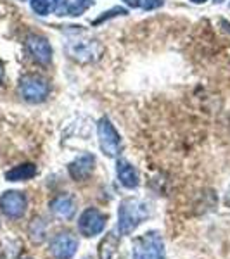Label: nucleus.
Instances as JSON below:
<instances>
[{
  "label": "nucleus",
  "instance_id": "nucleus-1",
  "mask_svg": "<svg viewBox=\"0 0 230 259\" xmlns=\"http://www.w3.org/2000/svg\"><path fill=\"white\" fill-rule=\"evenodd\" d=\"M150 216V206L145 200L128 197L120 202L118 207V232L128 237Z\"/></svg>",
  "mask_w": 230,
  "mask_h": 259
},
{
  "label": "nucleus",
  "instance_id": "nucleus-2",
  "mask_svg": "<svg viewBox=\"0 0 230 259\" xmlns=\"http://www.w3.org/2000/svg\"><path fill=\"white\" fill-rule=\"evenodd\" d=\"M132 257L133 259H166L165 240L161 233L156 230L139 235L133 240L132 245Z\"/></svg>",
  "mask_w": 230,
  "mask_h": 259
},
{
  "label": "nucleus",
  "instance_id": "nucleus-3",
  "mask_svg": "<svg viewBox=\"0 0 230 259\" xmlns=\"http://www.w3.org/2000/svg\"><path fill=\"white\" fill-rule=\"evenodd\" d=\"M50 85L40 74H24L19 80V94L24 100L31 104L44 102L49 97Z\"/></svg>",
  "mask_w": 230,
  "mask_h": 259
},
{
  "label": "nucleus",
  "instance_id": "nucleus-4",
  "mask_svg": "<svg viewBox=\"0 0 230 259\" xmlns=\"http://www.w3.org/2000/svg\"><path fill=\"white\" fill-rule=\"evenodd\" d=\"M97 137L99 145L104 156L107 157H118L121 152V137L112 126V123L107 118H102L97 124Z\"/></svg>",
  "mask_w": 230,
  "mask_h": 259
},
{
  "label": "nucleus",
  "instance_id": "nucleus-5",
  "mask_svg": "<svg viewBox=\"0 0 230 259\" xmlns=\"http://www.w3.org/2000/svg\"><path fill=\"white\" fill-rule=\"evenodd\" d=\"M106 221L107 216L102 211L95 209V207H87L80 214V218H78V232L83 237H89L90 239V237H95L104 232Z\"/></svg>",
  "mask_w": 230,
  "mask_h": 259
},
{
  "label": "nucleus",
  "instance_id": "nucleus-6",
  "mask_svg": "<svg viewBox=\"0 0 230 259\" xmlns=\"http://www.w3.org/2000/svg\"><path fill=\"white\" fill-rule=\"evenodd\" d=\"M78 250V239L71 232H59L50 239L49 254L54 259H73Z\"/></svg>",
  "mask_w": 230,
  "mask_h": 259
},
{
  "label": "nucleus",
  "instance_id": "nucleus-7",
  "mask_svg": "<svg viewBox=\"0 0 230 259\" xmlns=\"http://www.w3.org/2000/svg\"><path fill=\"white\" fill-rule=\"evenodd\" d=\"M28 199L23 192L9 190L0 197V209L9 220H19L26 212Z\"/></svg>",
  "mask_w": 230,
  "mask_h": 259
},
{
  "label": "nucleus",
  "instance_id": "nucleus-8",
  "mask_svg": "<svg viewBox=\"0 0 230 259\" xmlns=\"http://www.w3.org/2000/svg\"><path fill=\"white\" fill-rule=\"evenodd\" d=\"M26 49L30 52V56L35 59L39 64L47 66L52 61V47H50L49 40L42 35H31L26 36Z\"/></svg>",
  "mask_w": 230,
  "mask_h": 259
},
{
  "label": "nucleus",
  "instance_id": "nucleus-9",
  "mask_svg": "<svg viewBox=\"0 0 230 259\" xmlns=\"http://www.w3.org/2000/svg\"><path fill=\"white\" fill-rule=\"evenodd\" d=\"M94 164L95 157L92 154H82L68 164V173L74 182H85L94 173Z\"/></svg>",
  "mask_w": 230,
  "mask_h": 259
},
{
  "label": "nucleus",
  "instance_id": "nucleus-10",
  "mask_svg": "<svg viewBox=\"0 0 230 259\" xmlns=\"http://www.w3.org/2000/svg\"><path fill=\"white\" fill-rule=\"evenodd\" d=\"M68 52H69V56L74 57L76 61L89 62V61L97 59L99 54H100V47H99L97 41L78 40V41H71L68 45Z\"/></svg>",
  "mask_w": 230,
  "mask_h": 259
},
{
  "label": "nucleus",
  "instance_id": "nucleus-11",
  "mask_svg": "<svg viewBox=\"0 0 230 259\" xmlns=\"http://www.w3.org/2000/svg\"><path fill=\"white\" fill-rule=\"evenodd\" d=\"M49 209L56 218L59 220H71L76 212V204L69 194H61L54 197L49 204Z\"/></svg>",
  "mask_w": 230,
  "mask_h": 259
},
{
  "label": "nucleus",
  "instance_id": "nucleus-12",
  "mask_svg": "<svg viewBox=\"0 0 230 259\" xmlns=\"http://www.w3.org/2000/svg\"><path fill=\"white\" fill-rule=\"evenodd\" d=\"M116 175H118L120 183L125 189H137L139 187V171L133 168V164H130L128 161L120 159L116 162Z\"/></svg>",
  "mask_w": 230,
  "mask_h": 259
},
{
  "label": "nucleus",
  "instance_id": "nucleus-13",
  "mask_svg": "<svg viewBox=\"0 0 230 259\" xmlns=\"http://www.w3.org/2000/svg\"><path fill=\"white\" fill-rule=\"evenodd\" d=\"M36 175V166L33 162H24V164L14 166L12 169H9L6 173L7 182H26L31 180Z\"/></svg>",
  "mask_w": 230,
  "mask_h": 259
},
{
  "label": "nucleus",
  "instance_id": "nucleus-14",
  "mask_svg": "<svg viewBox=\"0 0 230 259\" xmlns=\"http://www.w3.org/2000/svg\"><path fill=\"white\" fill-rule=\"evenodd\" d=\"M120 247V240L114 233H107L99 244V259H114Z\"/></svg>",
  "mask_w": 230,
  "mask_h": 259
},
{
  "label": "nucleus",
  "instance_id": "nucleus-15",
  "mask_svg": "<svg viewBox=\"0 0 230 259\" xmlns=\"http://www.w3.org/2000/svg\"><path fill=\"white\" fill-rule=\"evenodd\" d=\"M28 235H30L33 244H42L47 239V221L40 216H35L28 227Z\"/></svg>",
  "mask_w": 230,
  "mask_h": 259
},
{
  "label": "nucleus",
  "instance_id": "nucleus-16",
  "mask_svg": "<svg viewBox=\"0 0 230 259\" xmlns=\"http://www.w3.org/2000/svg\"><path fill=\"white\" fill-rule=\"evenodd\" d=\"M90 6H92V0H76V2L69 4L68 14L69 16H82Z\"/></svg>",
  "mask_w": 230,
  "mask_h": 259
},
{
  "label": "nucleus",
  "instance_id": "nucleus-17",
  "mask_svg": "<svg viewBox=\"0 0 230 259\" xmlns=\"http://www.w3.org/2000/svg\"><path fill=\"white\" fill-rule=\"evenodd\" d=\"M30 6L33 12H36L39 16H47L52 7V0H30Z\"/></svg>",
  "mask_w": 230,
  "mask_h": 259
},
{
  "label": "nucleus",
  "instance_id": "nucleus-18",
  "mask_svg": "<svg viewBox=\"0 0 230 259\" xmlns=\"http://www.w3.org/2000/svg\"><path fill=\"white\" fill-rule=\"evenodd\" d=\"M128 14V11L127 9H123V7H114V9H111V11H107V12H104L100 18H97L94 21V24H100L102 21H106V19H111V18H116V16H127Z\"/></svg>",
  "mask_w": 230,
  "mask_h": 259
},
{
  "label": "nucleus",
  "instance_id": "nucleus-19",
  "mask_svg": "<svg viewBox=\"0 0 230 259\" xmlns=\"http://www.w3.org/2000/svg\"><path fill=\"white\" fill-rule=\"evenodd\" d=\"M69 0H52V11L57 16H66L68 14Z\"/></svg>",
  "mask_w": 230,
  "mask_h": 259
},
{
  "label": "nucleus",
  "instance_id": "nucleus-20",
  "mask_svg": "<svg viewBox=\"0 0 230 259\" xmlns=\"http://www.w3.org/2000/svg\"><path fill=\"white\" fill-rule=\"evenodd\" d=\"M163 4H165V0H144V4H142V9H144V11H154V9H160Z\"/></svg>",
  "mask_w": 230,
  "mask_h": 259
},
{
  "label": "nucleus",
  "instance_id": "nucleus-21",
  "mask_svg": "<svg viewBox=\"0 0 230 259\" xmlns=\"http://www.w3.org/2000/svg\"><path fill=\"white\" fill-rule=\"evenodd\" d=\"M123 2L130 7H140V0H123Z\"/></svg>",
  "mask_w": 230,
  "mask_h": 259
},
{
  "label": "nucleus",
  "instance_id": "nucleus-22",
  "mask_svg": "<svg viewBox=\"0 0 230 259\" xmlns=\"http://www.w3.org/2000/svg\"><path fill=\"white\" fill-rule=\"evenodd\" d=\"M4 73H6V69H4L2 61H0V83H2V80H4Z\"/></svg>",
  "mask_w": 230,
  "mask_h": 259
},
{
  "label": "nucleus",
  "instance_id": "nucleus-23",
  "mask_svg": "<svg viewBox=\"0 0 230 259\" xmlns=\"http://www.w3.org/2000/svg\"><path fill=\"white\" fill-rule=\"evenodd\" d=\"M221 26H223L225 30L230 33V23H228V21H221Z\"/></svg>",
  "mask_w": 230,
  "mask_h": 259
},
{
  "label": "nucleus",
  "instance_id": "nucleus-24",
  "mask_svg": "<svg viewBox=\"0 0 230 259\" xmlns=\"http://www.w3.org/2000/svg\"><path fill=\"white\" fill-rule=\"evenodd\" d=\"M225 204L230 207V189H228V192H227V195H225Z\"/></svg>",
  "mask_w": 230,
  "mask_h": 259
},
{
  "label": "nucleus",
  "instance_id": "nucleus-25",
  "mask_svg": "<svg viewBox=\"0 0 230 259\" xmlns=\"http://www.w3.org/2000/svg\"><path fill=\"white\" fill-rule=\"evenodd\" d=\"M190 2H194V4H204L206 0H190Z\"/></svg>",
  "mask_w": 230,
  "mask_h": 259
},
{
  "label": "nucleus",
  "instance_id": "nucleus-26",
  "mask_svg": "<svg viewBox=\"0 0 230 259\" xmlns=\"http://www.w3.org/2000/svg\"><path fill=\"white\" fill-rule=\"evenodd\" d=\"M18 259H33V257H30V256H19Z\"/></svg>",
  "mask_w": 230,
  "mask_h": 259
},
{
  "label": "nucleus",
  "instance_id": "nucleus-27",
  "mask_svg": "<svg viewBox=\"0 0 230 259\" xmlns=\"http://www.w3.org/2000/svg\"><path fill=\"white\" fill-rule=\"evenodd\" d=\"M221 2H225V0H215V4H221Z\"/></svg>",
  "mask_w": 230,
  "mask_h": 259
},
{
  "label": "nucleus",
  "instance_id": "nucleus-28",
  "mask_svg": "<svg viewBox=\"0 0 230 259\" xmlns=\"http://www.w3.org/2000/svg\"><path fill=\"white\" fill-rule=\"evenodd\" d=\"M87 259H90V257H87Z\"/></svg>",
  "mask_w": 230,
  "mask_h": 259
}]
</instances>
